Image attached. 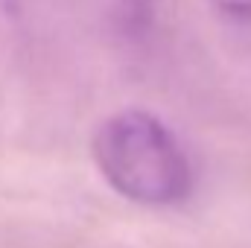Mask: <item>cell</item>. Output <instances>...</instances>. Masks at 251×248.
<instances>
[{"label": "cell", "mask_w": 251, "mask_h": 248, "mask_svg": "<svg viewBox=\"0 0 251 248\" xmlns=\"http://www.w3.org/2000/svg\"><path fill=\"white\" fill-rule=\"evenodd\" d=\"M91 155L114 193L143 207H178L193 193V164L173 128L143 108H123L97 128Z\"/></svg>", "instance_id": "1"}, {"label": "cell", "mask_w": 251, "mask_h": 248, "mask_svg": "<svg viewBox=\"0 0 251 248\" xmlns=\"http://www.w3.org/2000/svg\"><path fill=\"white\" fill-rule=\"evenodd\" d=\"M225 18L237 24H251V0H210Z\"/></svg>", "instance_id": "2"}]
</instances>
